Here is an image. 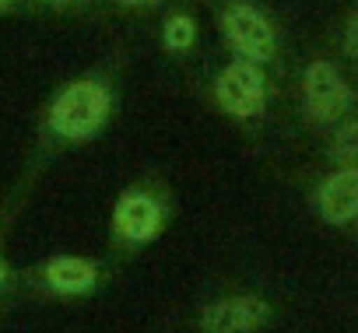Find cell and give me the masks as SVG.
<instances>
[{"label":"cell","mask_w":358,"mask_h":333,"mask_svg":"<svg viewBox=\"0 0 358 333\" xmlns=\"http://www.w3.org/2000/svg\"><path fill=\"white\" fill-rule=\"evenodd\" d=\"M116 112L113 88L102 77H74L53 91L43 109V133L57 144L95 140Z\"/></svg>","instance_id":"1"},{"label":"cell","mask_w":358,"mask_h":333,"mask_svg":"<svg viewBox=\"0 0 358 333\" xmlns=\"http://www.w3.org/2000/svg\"><path fill=\"white\" fill-rule=\"evenodd\" d=\"M218 29L236 60L267 67V64H274V57L281 50L274 18L260 4H253V0H225L218 11Z\"/></svg>","instance_id":"2"},{"label":"cell","mask_w":358,"mask_h":333,"mask_svg":"<svg viewBox=\"0 0 358 333\" xmlns=\"http://www.w3.org/2000/svg\"><path fill=\"white\" fill-rule=\"evenodd\" d=\"M211 98L215 105L236 119V123H253L264 116L267 102H271V81H267V71L260 64H250V60H229L215 81H211Z\"/></svg>","instance_id":"3"},{"label":"cell","mask_w":358,"mask_h":333,"mask_svg":"<svg viewBox=\"0 0 358 333\" xmlns=\"http://www.w3.org/2000/svg\"><path fill=\"white\" fill-rule=\"evenodd\" d=\"M109 232L120 246L141 249L165 232V204L144 186H127L109 211Z\"/></svg>","instance_id":"4"},{"label":"cell","mask_w":358,"mask_h":333,"mask_svg":"<svg viewBox=\"0 0 358 333\" xmlns=\"http://www.w3.org/2000/svg\"><path fill=\"white\" fill-rule=\"evenodd\" d=\"M355 105V91L344 81L341 67L330 60H313L302 71V112L316 126L341 123Z\"/></svg>","instance_id":"5"},{"label":"cell","mask_w":358,"mask_h":333,"mask_svg":"<svg viewBox=\"0 0 358 333\" xmlns=\"http://www.w3.org/2000/svg\"><path fill=\"white\" fill-rule=\"evenodd\" d=\"M274 319V309L260 295H222L201 305L197 330L201 333H260Z\"/></svg>","instance_id":"6"},{"label":"cell","mask_w":358,"mask_h":333,"mask_svg":"<svg viewBox=\"0 0 358 333\" xmlns=\"http://www.w3.org/2000/svg\"><path fill=\"white\" fill-rule=\"evenodd\" d=\"M39 281L57 298H85L102 284V263L92 256L57 253L39 267Z\"/></svg>","instance_id":"7"},{"label":"cell","mask_w":358,"mask_h":333,"mask_svg":"<svg viewBox=\"0 0 358 333\" xmlns=\"http://www.w3.org/2000/svg\"><path fill=\"white\" fill-rule=\"evenodd\" d=\"M313 207L334 228H344V225L358 221V169L355 165H341L337 172H330L316 186Z\"/></svg>","instance_id":"8"},{"label":"cell","mask_w":358,"mask_h":333,"mask_svg":"<svg viewBox=\"0 0 358 333\" xmlns=\"http://www.w3.org/2000/svg\"><path fill=\"white\" fill-rule=\"evenodd\" d=\"M162 46L172 53V57H187L194 46H197V39H201V29H197V18L194 15H187V11H176V15H169L165 22H162Z\"/></svg>","instance_id":"9"},{"label":"cell","mask_w":358,"mask_h":333,"mask_svg":"<svg viewBox=\"0 0 358 333\" xmlns=\"http://www.w3.org/2000/svg\"><path fill=\"white\" fill-rule=\"evenodd\" d=\"M327 154H330L334 165H358V116L337 126Z\"/></svg>","instance_id":"10"},{"label":"cell","mask_w":358,"mask_h":333,"mask_svg":"<svg viewBox=\"0 0 358 333\" xmlns=\"http://www.w3.org/2000/svg\"><path fill=\"white\" fill-rule=\"evenodd\" d=\"M341 50H344V57H351V60H358V11L344 22V29H341Z\"/></svg>","instance_id":"11"},{"label":"cell","mask_w":358,"mask_h":333,"mask_svg":"<svg viewBox=\"0 0 358 333\" xmlns=\"http://www.w3.org/2000/svg\"><path fill=\"white\" fill-rule=\"evenodd\" d=\"M116 8H123V11H148V8H158V4H165V0H113Z\"/></svg>","instance_id":"12"},{"label":"cell","mask_w":358,"mask_h":333,"mask_svg":"<svg viewBox=\"0 0 358 333\" xmlns=\"http://www.w3.org/2000/svg\"><path fill=\"white\" fill-rule=\"evenodd\" d=\"M11 281H15V274H11V267H8V260L0 256V291H8L11 288Z\"/></svg>","instance_id":"13"},{"label":"cell","mask_w":358,"mask_h":333,"mask_svg":"<svg viewBox=\"0 0 358 333\" xmlns=\"http://www.w3.org/2000/svg\"><path fill=\"white\" fill-rule=\"evenodd\" d=\"M36 4H43V8H53V11H64V8H74V4H81V0H36Z\"/></svg>","instance_id":"14"},{"label":"cell","mask_w":358,"mask_h":333,"mask_svg":"<svg viewBox=\"0 0 358 333\" xmlns=\"http://www.w3.org/2000/svg\"><path fill=\"white\" fill-rule=\"evenodd\" d=\"M22 4V0H0V15H8V11H15Z\"/></svg>","instance_id":"15"}]
</instances>
